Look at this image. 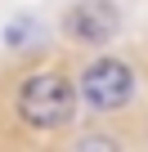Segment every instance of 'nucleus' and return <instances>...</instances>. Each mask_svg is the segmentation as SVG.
Here are the masks:
<instances>
[{
    "mask_svg": "<svg viewBox=\"0 0 148 152\" xmlns=\"http://www.w3.org/2000/svg\"><path fill=\"white\" fill-rule=\"evenodd\" d=\"M18 116L36 130H63L77 116V85L58 72H36L18 90Z\"/></svg>",
    "mask_w": 148,
    "mask_h": 152,
    "instance_id": "nucleus-1",
    "label": "nucleus"
},
{
    "mask_svg": "<svg viewBox=\"0 0 148 152\" xmlns=\"http://www.w3.org/2000/svg\"><path fill=\"white\" fill-rule=\"evenodd\" d=\"M77 99H85L94 112H117L135 99V72L117 58H99L85 67L81 85H77Z\"/></svg>",
    "mask_w": 148,
    "mask_h": 152,
    "instance_id": "nucleus-2",
    "label": "nucleus"
},
{
    "mask_svg": "<svg viewBox=\"0 0 148 152\" xmlns=\"http://www.w3.org/2000/svg\"><path fill=\"white\" fill-rule=\"evenodd\" d=\"M121 31V14L108 5V0H85L67 14V36L81 45H108Z\"/></svg>",
    "mask_w": 148,
    "mask_h": 152,
    "instance_id": "nucleus-3",
    "label": "nucleus"
},
{
    "mask_svg": "<svg viewBox=\"0 0 148 152\" xmlns=\"http://www.w3.org/2000/svg\"><path fill=\"white\" fill-rule=\"evenodd\" d=\"M27 31H32V23H23V18H18V23H9V31H5V40H9V45H18V40H23Z\"/></svg>",
    "mask_w": 148,
    "mask_h": 152,
    "instance_id": "nucleus-4",
    "label": "nucleus"
}]
</instances>
